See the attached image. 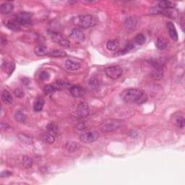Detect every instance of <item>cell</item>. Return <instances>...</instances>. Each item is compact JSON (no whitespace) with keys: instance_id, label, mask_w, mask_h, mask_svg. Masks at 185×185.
I'll return each instance as SVG.
<instances>
[{"instance_id":"obj_1","label":"cell","mask_w":185,"mask_h":185,"mask_svg":"<svg viewBox=\"0 0 185 185\" xmlns=\"http://www.w3.org/2000/svg\"><path fill=\"white\" fill-rule=\"evenodd\" d=\"M120 97L127 104H143L146 101L147 96L142 90L138 88H127L121 93Z\"/></svg>"},{"instance_id":"obj_2","label":"cell","mask_w":185,"mask_h":185,"mask_svg":"<svg viewBox=\"0 0 185 185\" xmlns=\"http://www.w3.org/2000/svg\"><path fill=\"white\" fill-rule=\"evenodd\" d=\"M77 24L81 28H88L96 24V20L94 16L90 15H80L77 17Z\"/></svg>"},{"instance_id":"obj_3","label":"cell","mask_w":185,"mask_h":185,"mask_svg":"<svg viewBox=\"0 0 185 185\" xmlns=\"http://www.w3.org/2000/svg\"><path fill=\"white\" fill-rule=\"evenodd\" d=\"M150 64L153 67L151 71V77L154 80H161L164 76V69L161 65L156 60L150 61Z\"/></svg>"},{"instance_id":"obj_4","label":"cell","mask_w":185,"mask_h":185,"mask_svg":"<svg viewBox=\"0 0 185 185\" xmlns=\"http://www.w3.org/2000/svg\"><path fill=\"white\" fill-rule=\"evenodd\" d=\"M105 73L106 75L111 79L116 80L121 77L122 75L123 70L121 67L118 66V65H113V66H110L106 68Z\"/></svg>"},{"instance_id":"obj_5","label":"cell","mask_w":185,"mask_h":185,"mask_svg":"<svg viewBox=\"0 0 185 185\" xmlns=\"http://www.w3.org/2000/svg\"><path fill=\"white\" fill-rule=\"evenodd\" d=\"M99 138V133L95 130H90L83 132L80 135V140L84 143H90L95 142Z\"/></svg>"},{"instance_id":"obj_6","label":"cell","mask_w":185,"mask_h":185,"mask_svg":"<svg viewBox=\"0 0 185 185\" xmlns=\"http://www.w3.org/2000/svg\"><path fill=\"white\" fill-rule=\"evenodd\" d=\"M121 125V121L117 119H112L109 121H106L102 126L104 131L110 132L118 130Z\"/></svg>"},{"instance_id":"obj_7","label":"cell","mask_w":185,"mask_h":185,"mask_svg":"<svg viewBox=\"0 0 185 185\" xmlns=\"http://www.w3.org/2000/svg\"><path fill=\"white\" fill-rule=\"evenodd\" d=\"M124 25L128 31H134L138 26V19L134 16L127 17L124 22Z\"/></svg>"},{"instance_id":"obj_8","label":"cell","mask_w":185,"mask_h":185,"mask_svg":"<svg viewBox=\"0 0 185 185\" xmlns=\"http://www.w3.org/2000/svg\"><path fill=\"white\" fill-rule=\"evenodd\" d=\"M50 36L55 42L58 43L59 44L62 45V46L64 47H69L70 46V43L69 42L67 39H65L64 37L62 36V34L58 31H51L49 33Z\"/></svg>"},{"instance_id":"obj_9","label":"cell","mask_w":185,"mask_h":185,"mask_svg":"<svg viewBox=\"0 0 185 185\" xmlns=\"http://www.w3.org/2000/svg\"><path fill=\"white\" fill-rule=\"evenodd\" d=\"M171 121L172 123L175 126H177V127L180 128V129H183L184 127V114L183 112H176L175 114H173L172 117H171Z\"/></svg>"},{"instance_id":"obj_10","label":"cell","mask_w":185,"mask_h":185,"mask_svg":"<svg viewBox=\"0 0 185 185\" xmlns=\"http://www.w3.org/2000/svg\"><path fill=\"white\" fill-rule=\"evenodd\" d=\"M69 38L73 41H75V43H80L85 41L86 36H85L84 32L81 29L75 28V29L72 30L71 33L69 35Z\"/></svg>"},{"instance_id":"obj_11","label":"cell","mask_w":185,"mask_h":185,"mask_svg":"<svg viewBox=\"0 0 185 185\" xmlns=\"http://www.w3.org/2000/svg\"><path fill=\"white\" fill-rule=\"evenodd\" d=\"M89 113H90V108L86 102H81L78 104L77 108V114L78 117L80 118H85L88 116Z\"/></svg>"},{"instance_id":"obj_12","label":"cell","mask_w":185,"mask_h":185,"mask_svg":"<svg viewBox=\"0 0 185 185\" xmlns=\"http://www.w3.org/2000/svg\"><path fill=\"white\" fill-rule=\"evenodd\" d=\"M16 20L20 25H29L31 23V20H30V15L27 12H22L17 15L15 17Z\"/></svg>"},{"instance_id":"obj_13","label":"cell","mask_w":185,"mask_h":185,"mask_svg":"<svg viewBox=\"0 0 185 185\" xmlns=\"http://www.w3.org/2000/svg\"><path fill=\"white\" fill-rule=\"evenodd\" d=\"M65 67L66 68L68 69V70L70 71H76L77 69H79L81 67V64H80V62H77V61H75L73 59H67L65 62Z\"/></svg>"},{"instance_id":"obj_14","label":"cell","mask_w":185,"mask_h":185,"mask_svg":"<svg viewBox=\"0 0 185 185\" xmlns=\"http://www.w3.org/2000/svg\"><path fill=\"white\" fill-rule=\"evenodd\" d=\"M167 28H168V31H169V34L170 38L172 39L173 41H178V33L177 31V29H176L175 25H174V23L169 22L167 24Z\"/></svg>"},{"instance_id":"obj_15","label":"cell","mask_w":185,"mask_h":185,"mask_svg":"<svg viewBox=\"0 0 185 185\" xmlns=\"http://www.w3.org/2000/svg\"><path fill=\"white\" fill-rule=\"evenodd\" d=\"M69 91H70V93L75 98H79L82 97V95H84V90L81 87L78 86H73L69 88Z\"/></svg>"},{"instance_id":"obj_16","label":"cell","mask_w":185,"mask_h":185,"mask_svg":"<svg viewBox=\"0 0 185 185\" xmlns=\"http://www.w3.org/2000/svg\"><path fill=\"white\" fill-rule=\"evenodd\" d=\"M2 101L4 102L5 104H7V105H10L13 103V98L12 95L11 93L9 92L8 90H4L2 93L1 96Z\"/></svg>"},{"instance_id":"obj_17","label":"cell","mask_w":185,"mask_h":185,"mask_svg":"<svg viewBox=\"0 0 185 185\" xmlns=\"http://www.w3.org/2000/svg\"><path fill=\"white\" fill-rule=\"evenodd\" d=\"M14 9V5L10 2H5L0 7V12L4 15H7L12 12Z\"/></svg>"},{"instance_id":"obj_18","label":"cell","mask_w":185,"mask_h":185,"mask_svg":"<svg viewBox=\"0 0 185 185\" xmlns=\"http://www.w3.org/2000/svg\"><path fill=\"white\" fill-rule=\"evenodd\" d=\"M44 100L42 97H38L36 99L33 104V111L36 112H39L42 111L43 106H44Z\"/></svg>"},{"instance_id":"obj_19","label":"cell","mask_w":185,"mask_h":185,"mask_svg":"<svg viewBox=\"0 0 185 185\" xmlns=\"http://www.w3.org/2000/svg\"><path fill=\"white\" fill-rule=\"evenodd\" d=\"M174 7V5L169 1H160L158 3V8L162 10L173 9Z\"/></svg>"},{"instance_id":"obj_20","label":"cell","mask_w":185,"mask_h":185,"mask_svg":"<svg viewBox=\"0 0 185 185\" xmlns=\"http://www.w3.org/2000/svg\"><path fill=\"white\" fill-rule=\"evenodd\" d=\"M34 51H35V54H36L37 56H39L47 55L48 54L47 49L44 45L37 46L35 48Z\"/></svg>"},{"instance_id":"obj_21","label":"cell","mask_w":185,"mask_h":185,"mask_svg":"<svg viewBox=\"0 0 185 185\" xmlns=\"http://www.w3.org/2000/svg\"><path fill=\"white\" fill-rule=\"evenodd\" d=\"M47 55L52 56V57H64V56H66L67 54L65 53V51H62V50L55 49L50 52H48Z\"/></svg>"},{"instance_id":"obj_22","label":"cell","mask_w":185,"mask_h":185,"mask_svg":"<svg viewBox=\"0 0 185 185\" xmlns=\"http://www.w3.org/2000/svg\"><path fill=\"white\" fill-rule=\"evenodd\" d=\"M119 46V41L117 40H109L106 43V48H107L108 50L112 51H114L118 49Z\"/></svg>"},{"instance_id":"obj_23","label":"cell","mask_w":185,"mask_h":185,"mask_svg":"<svg viewBox=\"0 0 185 185\" xmlns=\"http://www.w3.org/2000/svg\"><path fill=\"white\" fill-rule=\"evenodd\" d=\"M156 47L159 50H164L167 47V43L163 37H158L156 43Z\"/></svg>"},{"instance_id":"obj_24","label":"cell","mask_w":185,"mask_h":185,"mask_svg":"<svg viewBox=\"0 0 185 185\" xmlns=\"http://www.w3.org/2000/svg\"><path fill=\"white\" fill-rule=\"evenodd\" d=\"M42 138L46 143H49V144L53 143L54 140H55V136L53 135V134L51 133H49V132H48L47 131L44 132V133H43Z\"/></svg>"},{"instance_id":"obj_25","label":"cell","mask_w":185,"mask_h":185,"mask_svg":"<svg viewBox=\"0 0 185 185\" xmlns=\"http://www.w3.org/2000/svg\"><path fill=\"white\" fill-rule=\"evenodd\" d=\"M15 120L18 121V122H20V123L25 122L26 119V115L24 114V112H22V111H18V112L15 113Z\"/></svg>"},{"instance_id":"obj_26","label":"cell","mask_w":185,"mask_h":185,"mask_svg":"<svg viewBox=\"0 0 185 185\" xmlns=\"http://www.w3.org/2000/svg\"><path fill=\"white\" fill-rule=\"evenodd\" d=\"M33 161L30 156H24L23 158V166L27 169H30L31 168L32 165H33Z\"/></svg>"},{"instance_id":"obj_27","label":"cell","mask_w":185,"mask_h":185,"mask_svg":"<svg viewBox=\"0 0 185 185\" xmlns=\"http://www.w3.org/2000/svg\"><path fill=\"white\" fill-rule=\"evenodd\" d=\"M134 41L137 44L143 45L145 42V36L143 33H138L134 36Z\"/></svg>"},{"instance_id":"obj_28","label":"cell","mask_w":185,"mask_h":185,"mask_svg":"<svg viewBox=\"0 0 185 185\" xmlns=\"http://www.w3.org/2000/svg\"><path fill=\"white\" fill-rule=\"evenodd\" d=\"M46 131L55 136L58 132V127L55 125H54V124H49L46 127Z\"/></svg>"},{"instance_id":"obj_29","label":"cell","mask_w":185,"mask_h":185,"mask_svg":"<svg viewBox=\"0 0 185 185\" xmlns=\"http://www.w3.org/2000/svg\"><path fill=\"white\" fill-rule=\"evenodd\" d=\"M18 138L20 140L24 143H27V144H31L32 143V139L29 136H28L27 134L24 133H20L18 134Z\"/></svg>"},{"instance_id":"obj_30","label":"cell","mask_w":185,"mask_h":185,"mask_svg":"<svg viewBox=\"0 0 185 185\" xmlns=\"http://www.w3.org/2000/svg\"><path fill=\"white\" fill-rule=\"evenodd\" d=\"M43 90H44V93L46 94L49 95L54 93V91L56 90V88L55 86H53V85H47V86H46L44 87Z\"/></svg>"},{"instance_id":"obj_31","label":"cell","mask_w":185,"mask_h":185,"mask_svg":"<svg viewBox=\"0 0 185 185\" xmlns=\"http://www.w3.org/2000/svg\"><path fill=\"white\" fill-rule=\"evenodd\" d=\"M7 26L10 30H17V29H19L20 28V25L18 24V23L15 20H14L12 21L9 22V23L7 24Z\"/></svg>"},{"instance_id":"obj_32","label":"cell","mask_w":185,"mask_h":185,"mask_svg":"<svg viewBox=\"0 0 185 185\" xmlns=\"http://www.w3.org/2000/svg\"><path fill=\"white\" fill-rule=\"evenodd\" d=\"M134 48V45L132 44V43H128L127 45H126L125 48L122 50H121L120 51H119V54H127L128 52H130L131 50Z\"/></svg>"},{"instance_id":"obj_33","label":"cell","mask_w":185,"mask_h":185,"mask_svg":"<svg viewBox=\"0 0 185 185\" xmlns=\"http://www.w3.org/2000/svg\"><path fill=\"white\" fill-rule=\"evenodd\" d=\"M89 86H90L91 88L95 89L99 87V81L96 78L93 77L90 80V82H89Z\"/></svg>"},{"instance_id":"obj_34","label":"cell","mask_w":185,"mask_h":185,"mask_svg":"<svg viewBox=\"0 0 185 185\" xmlns=\"http://www.w3.org/2000/svg\"><path fill=\"white\" fill-rule=\"evenodd\" d=\"M15 69V64L13 63H9V64H5V69L9 75H10L11 73L14 71Z\"/></svg>"},{"instance_id":"obj_35","label":"cell","mask_w":185,"mask_h":185,"mask_svg":"<svg viewBox=\"0 0 185 185\" xmlns=\"http://www.w3.org/2000/svg\"><path fill=\"white\" fill-rule=\"evenodd\" d=\"M50 77L49 73H48L47 71H43L41 72L40 74V79L43 81H45V80H48Z\"/></svg>"},{"instance_id":"obj_36","label":"cell","mask_w":185,"mask_h":185,"mask_svg":"<svg viewBox=\"0 0 185 185\" xmlns=\"http://www.w3.org/2000/svg\"><path fill=\"white\" fill-rule=\"evenodd\" d=\"M14 94L17 98H20H20H23L24 96V92L20 88L15 89L14 91Z\"/></svg>"},{"instance_id":"obj_37","label":"cell","mask_w":185,"mask_h":185,"mask_svg":"<svg viewBox=\"0 0 185 185\" xmlns=\"http://www.w3.org/2000/svg\"><path fill=\"white\" fill-rule=\"evenodd\" d=\"M11 175V173L7 171H4L1 174V177H9V176Z\"/></svg>"},{"instance_id":"obj_38","label":"cell","mask_w":185,"mask_h":185,"mask_svg":"<svg viewBox=\"0 0 185 185\" xmlns=\"http://www.w3.org/2000/svg\"><path fill=\"white\" fill-rule=\"evenodd\" d=\"M4 42L6 43H7V40H6V38H4L3 36H2V37H1V44H2V46H3L4 44Z\"/></svg>"},{"instance_id":"obj_39","label":"cell","mask_w":185,"mask_h":185,"mask_svg":"<svg viewBox=\"0 0 185 185\" xmlns=\"http://www.w3.org/2000/svg\"><path fill=\"white\" fill-rule=\"evenodd\" d=\"M184 17H182V20H181V26H182V30H184Z\"/></svg>"}]
</instances>
